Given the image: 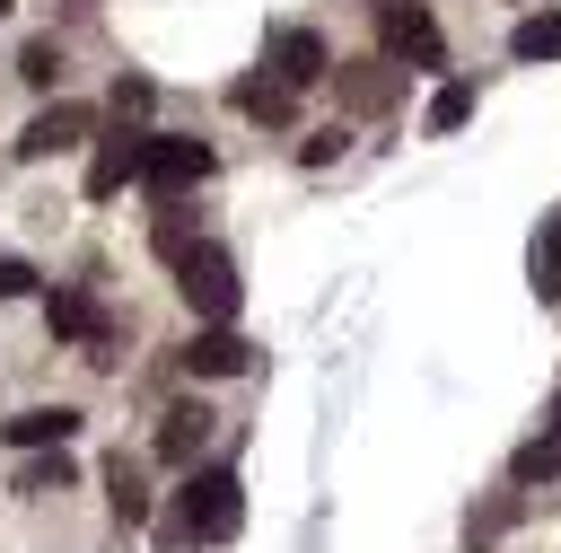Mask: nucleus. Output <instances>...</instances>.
<instances>
[{"instance_id":"obj_4","label":"nucleus","mask_w":561,"mask_h":553,"mask_svg":"<svg viewBox=\"0 0 561 553\" xmlns=\"http://www.w3.org/2000/svg\"><path fill=\"white\" fill-rule=\"evenodd\" d=\"M377 44L394 61H412V70H438L447 61V35H438V18L421 0H377Z\"/></svg>"},{"instance_id":"obj_7","label":"nucleus","mask_w":561,"mask_h":553,"mask_svg":"<svg viewBox=\"0 0 561 553\" xmlns=\"http://www.w3.org/2000/svg\"><path fill=\"white\" fill-rule=\"evenodd\" d=\"M333 97H342L351 114H386V105L403 97V70H394V61H333Z\"/></svg>"},{"instance_id":"obj_12","label":"nucleus","mask_w":561,"mask_h":553,"mask_svg":"<svg viewBox=\"0 0 561 553\" xmlns=\"http://www.w3.org/2000/svg\"><path fill=\"white\" fill-rule=\"evenodd\" d=\"M508 53H517V61H561V9L517 18V26H508Z\"/></svg>"},{"instance_id":"obj_19","label":"nucleus","mask_w":561,"mask_h":553,"mask_svg":"<svg viewBox=\"0 0 561 553\" xmlns=\"http://www.w3.org/2000/svg\"><path fill=\"white\" fill-rule=\"evenodd\" d=\"M456 123H473V88H465V79H447V88L430 97V132H456Z\"/></svg>"},{"instance_id":"obj_18","label":"nucleus","mask_w":561,"mask_h":553,"mask_svg":"<svg viewBox=\"0 0 561 553\" xmlns=\"http://www.w3.org/2000/svg\"><path fill=\"white\" fill-rule=\"evenodd\" d=\"M18 79H35V88H53V79H61V44H53V35H35V44H18Z\"/></svg>"},{"instance_id":"obj_16","label":"nucleus","mask_w":561,"mask_h":553,"mask_svg":"<svg viewBox=\"0 0 561 553\" xmlns=\"http://www.w3.org/2000/svg\"><path fill=\"white\" fill-rule=\"evenodd\" d=\"M535 290H543V298L561 307V211H552V219L535 228Z\"/></svg>"},{"instance_id":"obj_10","label":"nucleus","mask_w":561,"mask_h":553,"mask_svg":"<svg viewBox=\"0 0 561 553\" xmlns=\"http://www.w3.org/2000/svg\"><path fill=\"white\" fill-rule=\"evenodd\" d=\"M70 430H79V413H70V404H26V413H9V421H0V439H9L18 456H26V448H61Z\"/></svg>"},{"instance_id":"obj_17","label":"nucleus","mask_w":561,"mask_h":553,"mask_svg":"<svg viewBox=\"0 0 561 553\" xmlns=\"http://www.w3.org/2000/svg\"><path fill=\"white\" fill-rule=\"evenodd\" d=\"M552 474H561V439H526L508 456V483H552Z\"/></svg>"},{"instance_id":"obj_5","label":"nucleus","mask_w":561,"mask_h":553,"mask_svg":"<svg viewBox=\"0 0 561 553\" xmlns=\"http://www.w3.org/2000/svg\"><path fill=\"white\" fill-rule=\"evenodd\" d=\"M263 70H272V79L298 97V88H316V79L333 70V53H324V35H307V26H280V35H272V53H263Z\"/></svg>"},{"instance_id":"obj_1","label":"nucleus","mask_w":561,"mask_h":553,"mask_svg":"<svg viewBox=\"0 0 561 553\" xmlns=\"http://www.w3.org/2000/svg\"><path fill=\"white\" fill-rule=\"evenodd\" d=\"M245 527V483L228 474V465H202L193 483H184V500H175V535H193V544H228Z\"/></svg>"},{"instance_id":"obj_15","label":"nucleus","mask_w":561,"mask_h":553,"mask_svg":"<svg viewBox=\"0 0 561 553\" xmlns=\"http://www.w3.org/2000/svg\"><path fill=\"white\" fill-rule=\"evenodd\" d=\"M237 114H254V123H289V88H280V79H237Z\"/></svg>"},{"instance_id":"obj_6","label":"nucleus","mask_w":561,"mask_h":553,"mask_svg":"<svg viewBox=\"0 0 561 553\" xmlns=\"http://www.w3.org/2000/svg\"><path fill=\"white\" fill-rule=\"evenodd\" d=\"M175 360H184L193 377H245V369H254V342H245L237 325H193V342H184Z\"/></svg>"},{"instance_id":"obj_24","label":"nucleus","mask_w":561,"mask_h":553,"mask_svg":"<svg viewBox=\"0 0 561 553\" xmlns=\"http://www.w3.org/2000/svg\"><path fill=\"white\" fill-rule=\"evenodd\" d=\"M543 421H552V439H561V395H552V413H543Z\"/></svg>"},{"instance_id":"obj_2","label":"nucleus","mask_w":561,"mask_h":553,"mask_svg":"<svg viewBox=\"0 0 561 553\" xmlns=\"http://www.w3.org/2000/svg\"><path fill=\"white\" fill-rule=\"evenodd\" d=\"M175 290H184V307H193L202 325H237V307H245L237 263H228L219 246H184V255H175Z\"/></svg>"},{"instance_id":"obj_20","label":"nucleus","mask_w":561,"mask_h":553,"mask_svg":"<svg viewBox=\"0 0 561 553\" xmlns=\"http://www.w3.org/2000/svg\"><path fill=\"white\" fill-rule=\"evenodd\" d=\"M333 158H342V132H307L298 140V167H333Z\"/></svg>"},{"instance_id":"obj_14","label":"nucleus","mask_w":561,"mask_h":553,"mask_svg":"<svg viewBox=\"0 0 561 553\" xmlns=\"http://www.w3.org/2000/svg\"><path fill=\"white\" fill-rule=\"evenodd\" d=\"M105 500H114V518H123V527H149V492H140V474H131L123 456L105 465Z\"/></svg>"},{"instance_id":"obj_22","label":"nucleus","mask_w":561,"mask_h":553,"mask_svg":"<svg viewBox=\"0 0 561 553\" xmlns=\"http://www.w3.org/2000/svg\"><path fill=\"white\" fill-rule=\"evenodd\" d=\"M149 97H158V88H149V79H114V114H140V105H149Z\"/></svg>"},{"instance_id":"obj_8","label":"nucleus","mask_w":561,"mask_h":553,"mask_svg":"<svg viewBox=\"0 0 561 553\" xmlns=\"http://www.w3.org/2000/svg\"><path fill=\"white\" fill-rule=\"evenodd\" d=\"M140 140H149V132H131V123H114V132L96 140V158H88V202H114V193L140 176Z\"/></svg>"},{"instance_id":"obj_25","label":"nucleus","mask_w":561,"mask_h":553,"mask_svg":"<svg viewBox=\"0 0 561 553\" xmlns=\"http://www.w3.org/2000/svg\"><path fill=\"white\" fill-rule=\"evenodd\" d=\"M0 9H9V0H0Z\"/></svg>"},{"instance_id":"obj_9","label":"nucleus","mask_w":561,"mask_h":553,"mask_svg":"<svg viewBox=\"0 0 561 553\" xmlns=\"http://www.w3.org/2000/svg\"><path fill=\"white\" fill-rule=\"evenodd\" d=\"M79 140H88V105L61 97V105H44V114L18 132V158H53V149H79Z\"/></svg>"},{"instance_id":"obj_11","label":"nucleus","mask_w":561,"mask_h":553,"mask_svg":"<svg viewBox=\"0 0 561 553\" xmlns=\"http://www.w3.org/2000/svg\"><path fill=\"white\" fill-rule=\"evenodd\" d=\"M202 439H210V413H202V404H167V413H158V456H167V465H193Z\"/></svg>"},{"instance_id":"obj_23","label":"nucleus","mask_w":561,"mask_h":553,"mask_svg":"<svg viewBox=\"0 0 561 553\" xmlns=\"http://www.w3.org/2000/svg\"><path fill=\"white\" fill-rule=\"evenodd\" d=\"M508 518H517V500H491V509H482V518H473V544H491V535H500V527H508Z\"/></svg>"},{"instance_id":"obj_21","label":"nucleus","mask_w":561,"mask_h":553,"mask_svg":"<svg viewBox=\"0 0 561 553\" xmlns=\"http://www.w3.org/2000/svg\"><path fill=\"white\" fill-rule=\"evenodd\" d=\"M35 290V263H18V255H0V298H26Z\"/></svg>"},{"instance_id":"obj_3","label":"nucleus","mask_w":561,"mask_h":553,"mask_svg":"<svg viewBox=\"0 0 561 553\" xmlns=\"http://www.w3.org/2000/svg\"><path fill=\"white\" fill-rule=\"evenodd\" d=\"M202 176H210V149H202V140H184V132H149V140H140V176H131V184H149L158 202L193 193Z\"/></svg>"},{"instance_id":"obj_13","label":"nucleus","mask_w":561,"mask_h":553,"mask_svg":"<svg viewBox=\"0 0 561 553\" xmlns=\"http://www.w3.org/2000/svg\"><path fill=\"white\" fill-rule=\"evenodd\" d=\"M79 483V465L61 456V448H26V465H18V492H70Z\"/></svg>"}]
</instances>
